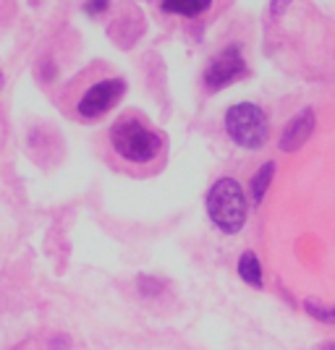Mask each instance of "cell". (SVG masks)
I'll return each mask as SVG.
<instances>
[{
	"label": "cell",
	"mask_w": 335,
	"mask_h": 350,
	"mask_svg": "<svg viewBox=\"0 0 335 350\" xmlns=\"http://www.w3.org/2000/svg\"><path fill=\"white\" fill-rule=\"evenodd\" d=\"M126 94V81L123 79H100V81H95V84H89L82 94H79V100H76V116L84 118V120H95V118H102L105 113H110L118 103H121V97Z\"/></svg>",
	"instance_id": "obj_4"
},
{
	"label": "cell",
	"mask_w": 335,
	"mask_h": 350,
	"mask_svg": "<svg viewBox=\"0 0 335 350\" xmlns=\"http://www.w3.org/2000/svg\"><path fill=\"white\" fill-rule=\"evenodd\" d=\"M322 350H335V342H325V345H322Z\"/></svg>",
	"instance_id": "obj_14"
},
{
	"label": "cell",
	"mask_w": 335,
	"mask_h": 350,
	"mask_svg": "<svg viewBox=\"0 0 335 350\" xmlns=\"http://www.w3.org/2000/svg\"><path fill=\"white\" fill-rule=\"evenodd\" d=\"M273 175H275V162H264L262 167L254 173V178H251V202L254 204H262L264 193L273 183Z\"/></svg>",
	"instance_id": "obj_9"
},
{
	"label": "cell",
	"mask_w": 335,
	"mask_h": 350,
	"mask_svg": "<svg viewBox=\"0 0 335 350\" xmlns=\"http://www.w3.org/2000/svg\"><path fill=\"white\" fill-rule=\"evenodd\" d=\"M108 5H110V0H87L84 3V11L89 16H100L102 11H108Z\"/></svg>",
	"instance_id": "obj_12"
},
{
	"label": "cell",
	"mask_w": 335,
	"mask_h": 350,
	"mask_svg": "<svg viewBox=\"0 0 335 350\" xmlns=\"http://www.w3.org/2000/svg\"><path fill=\"white\" fill-rule=\"evenodd\" d=\"M288 5H291V0H270V14L280 16Z\"/></svg>",
	"instance_id": "obj_13"
},
{
	"label": "cell",
	"mask_w": 335,
	"mask_h": 350,
	"mask_svg": "<svg viewBox=\"0 0 335 350\" xmlns=\"http://www.w3.org/2000/svg\"><path fill=\"white\" fill-rule=\"evenodd\" d=\"M225 131L244 149H260L270 139V120L264 116V110L254 103H238L228 107L225 113Z\"/></svg>",
	"instance_id": "obj_3"
},
{
	"label": "cell",
	"mask_w": 335,
	"mask_h": 350,
	"mask_svg": "<svg viewBox=\"0 0 335 350\" xmlns=\"http://www.w3.org/2000/svg\"><path fill=\"white\" fill-rule=\"evenodd\" d=\"M110 146L118 157L129 165H147V162L158 160L162 152V133L152 129L136 116H121L108 131Z\"/></svg>",
	"instance_id": "obj_1"
},
{
	"label": "cell",
	"mask_w": 335,
	"mask_h": 350,
	"mask_svg": "<svg viewBox=\"0 0 335 350\" xmlns=\"http://www.w3.org/2000/svg\"><path fill=\"white\" fill-rule=\"evenodd\" d=\"M304 308L309 317H314L322 324H335V306H322L317 301H306Z\"/></svg>",
	"instance_id": "obj_10"
},
{
	"label": "cell",
	"mask_w": 335,
	"mask_h": 350,
	"mask_svg": "<svg viewBox=\"0 0 335 350\" xmlns=\"http://www.w3.org/2000/svg\"><path fill=\"white\" fill-rule=\"evenodd\" d=\"M207 215L220 233L234 235L247 225L249 202L236 178H218L207 193Z\"/></svg>",
	"instance_id": "obj_2"
},
{
	"label": "cell",
	"mask_w": 335,
	"mask_h": 350,
	"mask_svg": "<svg viewBox=\"0 0 335 350\" xmlns=\"http://www.w3.org/2000/svg\"><path fill=\"white\" fill-rule=\"evenodd\" d=\"M3 84H5V76H3V71H0V89H3Z\"/></svg>",
	"instance_id": "obj_15"
},
{
	"label": "cell",
	"mask_w": 335,
	"mask_h": 350,
	"mask_svg": "<svg viewBox=\"0 0 335 350\" xmlns=\"http://www.w3.org/2000/svg\"><path fill=\"white\" fill-rule=\"evenodd\" d=\"M238 278L244 280L247 285L251 288H262V264L257 259V254H241V259H238Z\"/></svg>",
	"instance_id": "obj_8"
},
{
	"label": "cell",
	"mask_w": 335,
	"mask_h": 350,
	"mask_svg": "<svg viewBox=\"0 0 335 350\" xmlns=\"http://www.w3.org/2000/svg\"><path fill=\"white\" fill-rule=\"evenodd\" d=\"M139 288H142L145 295H158V293L162 291V282H158V280H152V278H142L139 280Z\"/></svg>",
	"instance_id": "obj_11"
},
{
	"label": "cell",
	"mask_w": 335,
	"mask_h": 350,
	"mask_svg": "<svg viewBox=\"0 0 335 350\" xmlns=\"http://www.w3.org/2000/svg\"><path fill=\"white\" fill-rule=\"evenodd\" d=\"M314 126H317V118H314V110L312 107H304L299 116H293L288 120V126L280 133V149L283 152H296L309 142V136L314 133Z\"/></svg>",
	"instance_id": "obj_6"
},
{
	"label": "cell",
	"mask_w": 335,
	"mask_h": 350,
	"mask_svg": "<svg viewBox=\"0 0 335 350\" xmlns=\"http://www.w3.org/2000/svg\"><path fill=\"white\" fill-rule=\"evenodd\" d=\"M212 8V0H162V11L184 18H197Z\"/></svg>",
	"instance_id": "obj_7"
},
{
	"label": "cell",
	"mask_w": 335,
	"mask_h": 350,
	"mask_svg": "<svg viewBox=\"0 0 335 350\" xmlns=\"http://www.w3.org/2000/svg\"><path fill=\"white\" fill-rule=\"evenodd\" d=\"M247 71L249 68L244 55H241V47L238 44H228V47L218 50L212 55V60L207 63V68H204V84H207L210 92H218V89L238 81V79H244Z\"/></svg>",
	"instance_id": "obj_5"
}]
</instances>
